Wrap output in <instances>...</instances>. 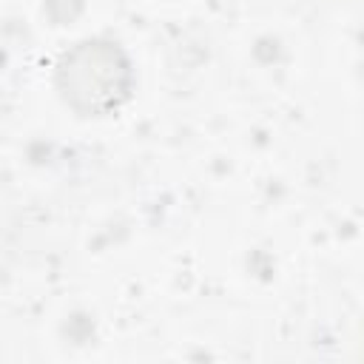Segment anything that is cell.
Listing matches in <instances>:
<instances>
[{
    "label": "cell",
    "mask_w": 364,
    "mask_h": 364,
    "mask_svg": "<svg viewBox=\"0 0 364 364\" xmlns=\"http://www.w3.org/2000/svg\"><path fill=\"white\" fill-rule=\"evenodd\" d=\"M117 74L119 68L114 65V51L97 43L80 46L63 68V77L68 80V97L85 108H102L117 102V94L122 91Z\"/></svg>",
    "instance_id": "1"
}]
</instances>
